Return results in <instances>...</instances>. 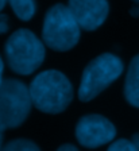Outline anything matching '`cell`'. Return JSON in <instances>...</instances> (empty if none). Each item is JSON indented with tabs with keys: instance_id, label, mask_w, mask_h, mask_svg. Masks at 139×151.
Returning <instances> with one entry per match:
<instances>
[{
	"instance_id": "277c9868",
	"label": "cell",
	"mask_w": 139,
	"mask_h": 151,
	"mask_svg": "<svg viewBox=\"0 0 139 151\" xmlns=\"http://www.w3.org/2000/svg\"><path fill=\"white\" fill-rule=\"evenodd\" d=\"M123 72V62L119 57L104 53L88 63L81 77L79 97L81 101H91L108 88Z\"/></svg>"
},
{
	"instance_id": "30bf717a",
	"label": "cell",
	"mask_w": 139,
	"mask_h": 151,
	"mask_svg": "<svg viewBox=\"0 0 139 151\" xmlns=\"http://www.w3.org/2000/svg\"><path fill=\"white\" fill-rule=\"evenodd\" d=\"M1 151H41L35 143L26 139H16L10 142L7 146L1 148Z\"/></svg>"
},
{
	"instance_id": "ba28073f",
	"label": "cell",
	"mask_w": 139,
	"mask_h": 151,
	"mask_svg": "<svg viewBox=\"0 0 139 151\" xmlns=\"http://www.w3.org/2000/svg\"><path fill=\"white\" fill-rule=\"evenodd\" d=\"M124 96L133 107L139 108V54L130 62L124 81Z\"/></svg>"
},
{
	"instance_id": "3957f363",
	"label": "cell",
	"mask_w": 139,
	"mask_h": 151,
	"mask_svg": "<svg viewBox=\"0 0 139 151\" xmlns=\"http://www.w3.org/2000/svg\"><path fill=\"white\" fill-rule=\"evenodd\" d=\"M42 38L55 51H68L76 46L80 39V24L69 7L55 4L49 9L45 16Z\"/></svg>"
},
{
	"instance_id": "d6986e66",
	"label": "cell",
	"mask_w": 139,
	"mask_h": 151,
	"mask_svg": "<svg viewBox=\"0 0 139 151\" xmlns=\"http://www.w3.org/2000/svg\"><path fill=\"white\" fill-rule=\"evenodd\" d=\"M134 1H136V3H139V0H134Z\"/></svg>"
},
{
	"instance_id": "5b68a950",
	"label": "cell",
	"mask_w": 139,
	"mask_h": 151,
	"mask_svg": "<svg viewBox=\"0 0 139 151\" xmlns=\"http://www.w3.org/2000/svg\"><path fill=\"white\" fill-rule=\"evenodd\" d=\"M32 105L30 88L18 80L0 84V123L4 128H15L29 116Z\"/></svg>"
},
{
	"instance_id": "6da1fadb",
	"label": "cell",
	"mask_w": 139,
	"mask_h": 151,
	"mask_svg": "<svg viewBox=\"0 0 139 151\" xmlns=\"http://www.w3.org/2000/svg\"><path fill=\"white\" fill-rule=\"evenodd\" d=\"M32 104L46 113H60L73 99V88L63 73L46 70L39 73L30 85Z\"/></svg>"
},
{
	"instance_id": "9a60e30c",
	"label": "cell",
	"mask_w": 139,
	"mask_h": 151,
	"mask_svg": "<svg viewBox=\"0 0 139 151\" xmlns=\"http://www.w3.org/2000/svg\"><path fill=\"white\" fill-rule=\"evenodd\" d=\"M133 143L135 145L136 150L139 151V134H135V135L133 136Z\"/></svg>"
},
{
	"instance_id": "e0dca14e",
	"label": "cell",
	"mask_w": 139,
	"mask_h": 151,
	"mask_svg": "<svg viewBox=\"0 0 139 151\" xmlns=\"http://www.w3.org/2000/svg\"><path fill=\"white\" fill-rule=\"evenodd\" d=\"M3 69H4L3 61H1V57H0V84L4 81V80H3Z\"/></svg>"
},
{
	"instance_id": "8992f818",
	"label": "cell",
	"mask_w": 139,
	"mask_h": 151,
	"mask_svg": "<svg viewBox=\"0 0 139 151\" xmlns=\"http://www.w3.org/2000/svg\"><path fill=\"white\" fill-rule=\"evenodd\" d=\"M116 135L114 124L100 115H86L81 117L76 127V138L84 147L96 148L109 143Z\"/></svg>"
},
{
	"instance_id": "52a82bcc",
	"label": "cell",
	"mask_w": 139,
	"mask_h": 151,
	"mask_svg": "<svg viewBox=\"0 0 139 151\" xmlns=\"http://www.w3.org/2000/svg\"><path fill=\"white\" fill-rule=\"evenodd\" d=\"M69 9L80 27L93 31L107 19L109 6L107 0H69Z\"/></svg>"
},
{
	"instance_id": "2e32d148",
	"label": "cell",
	"mask_w": 139,
	"mask_h": 151,
	"mask_svg": "<svg viewBox=\"0 0 139 151\" xmlns=\"http://www.w3.org/2000/svg\"><path fill=\"white\" fill-rule=\"evenodd\" d=\"M130 14L133 16H139V6H135L130 9Z\"/></svg>"
},
{
	"instance_id": "9c48e42d",
	"label": "cell",
	"mask_w": 139,
	"mask_h": 151,
	"mask_svg": "<svg viewBox=\"0 0 139 151\" xmlns=\"http://www.w3.org/2000/svg\"><path fill=\"white\" fill-rule=\"evenodd\" d=\"M11 8L20 20H30L35 14V1L34 0H8Z\"/></svg>"
},
{
	"instance_id": "8fae6325",
	"label": "cell",
	"mask_w": 139,
	"mask_h": 151,
	"mask_svg": "<svg viewBox=\"0 0 139 151\" xmlns=\"http://www.w3.org/2000/svg\"><path fill=\"white\" fill-rule=\"evenodd\" d=\"M108 151H138L133 140H127V139H119L115 143L109 146Z\"/></svg>"
},
{
	"instance_id": "7c38bea8",
	"label": "cell",
	"mask_w": 139,
	"mask_h": 151,
	"mask_svg": "<svg viewBox=\"0 0 139 151\" xmlns=\"http://www.w3.org/2000/svg\"><path fill=\"white\" fill-rule=\"evenodd\" d=\"M8 28H10V19H8V16L4 15V14H0V34L7 32Z\"/></svg>"
},
{
	"instance_id": "7a4b0ae2",
	"label": "cell",
	"mask_w": 139,
	"mask_h": 151,
	"mask_svg": "<svg viewBox=\"0 0 139 151\" xmlns=\"http://www.w3.org/2000/svg\"><path fill=\"white\" fill-rule=\"evenodd\" d=\"M4 53L10 68L22 76L34 73L45 60L43 43L26 28L15 31L7 39Z\"/></svg>"
},
{
	"instance_id": "ac0fdd59",
	"label": "cell",
	"mask_w": 139,
	"mask_h": 151,
	"mask_svg": "<svg viewBox=\"0 0 139 151\" xmlns=\"http://www.w3.org/2000/svg\"><path fill=\"white\" fill-rule=\"evenodd\" d=\"M6 1H7V0H0V11H1V9H3V7L6 6Z\"/></svg>"
},
{
	"instance_id": "4fadbf2b",
	"label": "cell",
	"mask_w": 139,
	"mask_h": 151,
	"mask_svg": "<svg viewBox=\"0 0 139 151\" xmlns=\"http://www.w3.org/2000/svg\"><path fill=\"white\" fill-rule=\"evenodd\" d=\"M57 151H79V150L73 145H63V146H61Z\"/></svg>"
},
{
	"instance_id": "5bb4252c",
	"label": "cell",
	"mask_w": 139,
	"mask_h": 151,
	"mask_svg": "<svg viewBox=\"0 0 139 151\" xmlns=\"http://www.w3.org/2000/svg\"><path fill=\"white\" fill-rule=\"evenodd\" d=\"M4 127L3 124L0 123V151H1V148H3V132H4Z\"/></svg>"
}]
</instances>
